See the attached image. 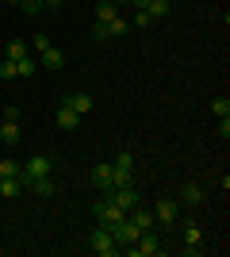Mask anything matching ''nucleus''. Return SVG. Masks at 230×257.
Returning a JSON list of instances; mask_svg holds the SVG:
<instances>
[{"instance_id":"obj_10","label":"nucleus","mask_w":230,"mask_h":257,"mask_svg":"<svg viewBox=\"0 0 230 257\" xmlns=\"http://www.w3.org/2000/svg\"><path fill=\"white\" fill-rule=\"evenodd\" d=\"M0 142H4V146H16V142H20V127H16V119H4V123H0Z\"/></svg>"},{"instance_id":"obj_29","label":"nucleus","mask_w":230,"mask_h":257,"mask_svg":"<svg viewBox=\"0 0 230 257\" xmlns=\"http://www.w3.org/2000/svg\"><path fill=\"white\" fill-rule=\"evenodd\" d=\"M115 165H119V169H134V158H131V154H119V158H115Z\"/></svg>"},{"instance_id":"obj_26","label":"nucleus","mask_w":230,"mask_h":257,"mask_svg":"<svg viewBox=\"0 0 230 257\" xmlns=\"http://www.w3.org/2000/svg\"><path fill=\"white\" fill-rule=\"evenodd\" d=\"M31 46H35V50H39V54H43V50H46V46H50V39H46V35H43V31H39V35H35V39H31Z\"/></svg>"},{"instance_id":"obj_4","label":"nucleus","mask_w":230,"mask_h":257,"mask_svg":"<svg viewBox=\"0 0 230 257\" xmlns=\"http://www.w3.org/2000/svg\"><path fill=\"white\" fill-rule=\"evenodd\" d=\"M176 219H180V204H176V200H161V204L153 207V223H161V226H173Z\"/></svg>"},{"instance_id":"obj_17","label":"nucleus","mask_w":230,"mask_h":257,"mask_svg":"<svg viewBox=\"0 0 230 257\" xmlns=\"http://www.w3.org/2000/svg\"><path fill=\"white\" fill-rule=\"evenodd\" d=\"M104 27H108V39H115V35H127V31H131V20H123V16H115V20H108Z\"/></svg>"},{"instance_id":"obj_15","label":"nucleus","mask_w":230,"mask_h":257,"mask_svg":"<svg viewBox=\"0 0 230 257\" xmlns=\"http://www.w3.org/2000/svg\"><path fill=\"white\" fill-rule=\"evenodd\" d=\"M184 253H199V226H184Z\"/></svg>"},{"instance_id":"obj_16","label":"nucleus","mask_w":230,"mask_h":257,"mask_svg":"<svg viewBox=\"0 0 230 257\" xmlns=\"http://www.w3.org/2000/svg\"><path fill=\"white\" fill-rule=\"evenodd\" d=\"M169 8H173L169 0H150L142 12H150V20H165V16H169Z\"/></svg>"},{"instance_id":"obj_1","label":"nucleus","mask_w":230,"mask_h":257,"mask_svg":"<svg viewBox=\"0 0 230 257\" xmlns=\"http://www.w3.org/2000/svg\"><path fill=\"white\" fill-rule=\"evenodd\" d=\"M50 173H54V161L43 158V154H35L27 165H20V184H23V188H31L39 177H50Z\"/></svg>"},{"instance_id":"obj_28","label":"nucleus","mask_w":230,"mask_h":257,"mask_svg":"<svg viewBox=\"0 0 230 257\" xmlns=\"http://www.w3.org/2000/svg\"><path fill=\"white\" fill-rule=\"evenodd\" d=\"M150 12H142V8H138V16H134V27H150Z\"/></svg>"},{"instance_id":"obj_9","label":"nucleus","mask_w":230,"mask_h":257,"mask_svg":"<svg viewBox=\"0 0 230 257\" xmlns=\"http://www.w3.org/2000/svg\"><path fill=\"white\" fill-rule=\"evenodd\" d=\"M66 104L73 107L77 115H88V111H92V96H88V92H69Z\"/></svg>"},{"instance_id":"obj_13","label":"nucleus","mask_w":230,"mask_h":257,"mask_svg":"<svg viewBox=\"0 0 230 257\" xmlns=\"http://www.w3.org/2000/svg\"><path fill=\"white\" fill-rule=\"evenodd\" d=\"M180 200H184V204H192V207H196V204H203V188L188 181L184 188H180Z\"/></svg>"},{"instance_id":"obj_21","label":"nucleus","mask_w":230,"mask_h":257,"mask_svg":"<svg viewBox=\"0 0 230 257\" xmlns=\"http://www.w3.org/2000/svg\"><path fill=\"white\" fill-rule=\"evenodd\" d=\"M16 69H20V77H35L39 62H35V58H20V62H16Z\"/></svg>"},{"instance_id":"obj_23","label":"nucleus","mask_w":230,"mask_h":257,"mask_svg":"<svg viewBox=\"0 0 230 257\" xmlns=\"http://www.w3.org/2000/svg\"><path fill=\"white\" fill-rule=\"evenodd\" d=\"M0 77H4V81L20 77V69H16V62H12V58H4V62H0Z\"/></svg>"},{"instance_id":"obj_31","label":"nucleus","mask_w":230,"mask_h":257,"mask_svg":"<svg viewBox=\"0 0 230 257\" xmlns=\"http://www.w3.org/2000/svg\"><path fill=\"white\" fill-rule=\"evenodd\" d=\"M131 4H134V8H146V4H150V0H131Z\"/></svg>"},{"instance_id":"obj_24","label":"nucleus","mask_w":230,"mask_h":257,"mask_svg":"<svg viewBox=\"0 0 230 257\" xmlns=\"http://www.w3.org/2000/svg\"><path fill=\"white\" fill-rule=\"evenodd\" d=\"M0 177H20V165H16L12 158H4L0 161Z\"/></svg>"},{"instance_id":"obj_34","label":"nucleus","mask_w":230,"mask_h":257,"mask_svg":"<svg viewBox=\"0 0 230 257\" xmlns=\"http://www.w3.org/2000/svg\"><path fill=\"white\" fill-rule=\"evenodd\" d=\"M169 4H173V0H169Z\"/></svg>"},{"instance_id":"obj_14","label":"nucleus","mask_w":230,"mask_h":257,"mask_svg":"<svg viewBox=\"0 0 230 257\" xmlns=\"http://www.w3.org/2000/svg\"><path fill=\"white\" fill-rule=\"evenodd\" d=\"M20 192H23L20 177H4V181H0V196H4V200H16Z\"/></svg>"},{"instance_id":"obj_19","label":"nucleus","mask_w":230,"mask_h":257,"mask_svg":"<svg viewBox=\"0 0 230 257\" xmlns=\"http://www.w3.org/2000/svg\"><path fill=\"white\" fill-rule=\"evenodd\" d=\"M111 184H115V188L131 184V169H119V165H111Z\"/></svg>"},{"instance_id":"obj_3","label":"nucleus","mask_w":230,"mask_h":257,"mask_svg":"<svg viewBox=\"0 0 230 257\" xmlns=\"http://www.w3.org/2000/svg\"><path fill=\"white\" fill-rule=\"evenodd\" d=\"M88 246L96 249V253H104V257L119 253V246H115V238H111L108 226H96V230H92V238H88Z\"/></svg>"},{"instance_id":"obj_20","label":"nucleus","mask_w":230,"mask_h":257,"mask_svg":"<svg viewBox=\"0 0 230 257\" xmlns=\"http://www.w3.org/2000/svg\"><path fill=\"white\" fill-rule=\"evenodd\" d=\"M8 58H12V62H20V58H27V43H20V39H12V43H8Z\"/></svg>"},{"instance_id":"obj_27","label":"nucleus","mask_w":230,"mask_h":257,"mask_svg":"<svg viewBox=\"0 0 230 257\" xmlns=\"http://www.w3.org/2000/svg\"><path fill=\"white\" fill-rule=\"evenodd\" d=\"M92 39H96V43H108V27H104V23H96V27H92Z\"/></svg>"},{"instance_id":"obj_7","label":"nucleus","mask_w":230,"mask_h":257,"mask_svg":"<svg viewBox=\"0 0 230 257\" xmlns=\"http://www.w3.org/2000/svg\"><path fill=\"white\" fill-rule=\"evenodd\" d=\"M39 62H43L46 69H62V65H66V54H62V50H58L54 43H50V46H46L43 54H39Z\"/></svg>"},{"instance_id":"obj_5","label":"nucleus","mask_w":230,"mask_h":257,"mask_svg":"<svg viewBox=\"0 0 230 257\" xmlns=\"http://www.w3.org/2000/svg\"><path fill=\"white\" fill-rule=\"evenodd\" d=\"M108 196H111V200H115V204H119V207H123V211H127V215H131L134 207L142 204V200H138V192H134L131 184H123V188H111Z\"/></svg>"},{"instance_id":"obj_2","label":"nucleus","mask_w":230,"mask_h":257,"mask_svg":"<svg viewBox=\"0 0 230 257\" xmlns=\"http://www.w3.org/2000/svg\"><path fill=\"white\" fill-rule=\"evenodd\" d=\"M92 215H96V223H100V226H115L119 219H127V211H123V207L115 204L111 196H100L96 204H92Z\"/></svg>"},{"instance_id":"obj_6","label":"nucleus","mask_w":230,"mask_h":257,"mask_svg":"<svg viewBox=\"0 0 230 257\" xmlns=\"http://www.w3.org/2000/svg\"><path fill=\"white\" fill-rule=\"evenodd\" d=\"M92 184L100 188V196H108L111 188H115V184H111V165H108V161H100L96 169H92Z\"/></svg>"},{"instance_id":"obj_18","label":"nucleus","mask_w":230,"mask_h":257,"mask_svg":"<svg viewBox=\"0 0 230 257\" xmlns=\"http://www.w3.org/2000/svg\"><path fill=\"white\" fill-rule=\"evenodd\" d=\"M31 192L43 196V200H46V196H54V177H39V181L31 184Z\"/></svg>"},{"instance_id":"obj_12","label":"nucleus","mask_w":230,"mask_h":257,"mask_svg":"<svg viewBox=\"0 0 230 257\" xmlns=\"http://www.w3.org/2000/svg\"><path fill=\"white\" fill-rule=\"evenodd\" d=\"M131 223L138 226V230H150V226H153V211H146V207L138 204V207L131 211Z\"/></svg>"},{"instance_id":"obj_25","label":"nucleus","mask_w":230,"mask_h":257,"mask_svg":"<svg viewBox=\"0 0 230 257\" xmlns=\"http://www.w3.org/2000/svg\"><path fill=\"white\" fill-rule=\"evenodd\" d=\"M16 4H20L23 12H31V16H35V12H43V4H39V0H16Z\"/></svg>"},{"instance_id":"obj_8","label":"nucleus","mask_w":230,"mask_h":257,"mask_svg":"<svg viewBox=\"0 0 230 257\" xmlns=\"http://www.w3.org/2000/svg\"><path fill=\"white\" fill-rule=\"evenodd\" d=\"M77 123H81V115H77L73 107H69L66 100H62V104H58V127H62V131H73Z\"/></svg>"},{"instance_id":"obj_30","label":"nucleus","mask_w":230,"mask_h":257,"mask_svg":"<svg viewBox=\"0 0 230 257\" xmlns=\"http://www.w3.org/2000/svg\"><path fill=\"white\" fill-rule=\"evenodd\" d=\"M39 4H43V8H58V4H62V0H39Z\"/></svg>"},{"instance_id":"obj_11","label":"nucleus","mask_w":230,"mask_h":257,"mask_svg":"<svg viewBox=\"0 0 230 257\" xmlns=\"http://www.w3.org/2000/svg\"><path fill=\"white\" fill-rule=\"evenodd\" d=\"M119 16V4L115 0H100L96 4V23H108V20H115Z\"/></svg>"},{"instance_id":"obj_22","label":"nucleus","mask_w":230,"mask_h":257,"mask_svg":"<svg viewBox=\"0 0 230 257\" xmlns=\"http://www.w3.org/2000/svg\"><path fill=\"white\" fill-rule=\"evenodd\" d=\"M211 111H215L219 119H230V100L226 96H222V100H211Z\"/></svg>"},{"instance_id":"obj_33","label":"nucleus","mask_w":230,"mask_h":257,"mask_svg":"<svg viewBox=\"0 0 230 257\" xmlns=\"http://www.w3.org/2000/svg\"><path fill=\"white\" fill-rule=\"evenodd\" d=\"M8 4H16V0H8Z\"/></svg>"},{"instance_id":"obj_32","label":"nucleus","mask_w":230,"mask_h":257,"mask_svg":"<svg viewBox=\"0 0 230 257\" xmlns=\"http://www.w3.org/2000/svg\"><path fill=\"white\" fill-rule=\"evenodd\" d=\"M115 4H127V0H115Z\"/></svg>"}]
</instances>
